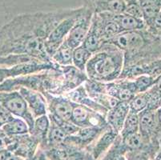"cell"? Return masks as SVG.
I'll return each mask as SVG.
<instances>
[{
    "label": "cell",
    "instance_id": "d6a6232c",
    "mask_svg": "<svg viewBox=\"0 0 161 160\" xmlns=\"http://www.w3.org/2000/svg\"><path fill=\"white\" fill-rule=\"evenodd\" d=\"M7 160H23L22 159L21 157L18 156V155H14V154H12V155H11V156L8 158V159Z\"/></svg>",
    "mask_w": 161,
    "mask_h": 160
},
{
    "label": "cell",
    "instance_id": "83f0119b",
    "mask_svg": "<svg viewBox=\"0 0 161 160\" xmlns=\"http://www.w3.org/2000/svg\"><path fill=\"white\" fill-rule=\"evenodd\" d=\"M11 137L7 135L5 132L0 128V150L7 149V146L11 143Z\"/></svg>",
    "mask_w": 161,
    "mask_h": 160
},
{
    "label": "cell",
    "instance_id": "ac0fdd59",
    "mask_svg": "<svg viewBox=\"0 0 161 160\" xmlns=\"http://www.w3.org/2000/svg\"><path fill=\"white\" fill-rule=\"evenodd\" d=\"M50 128V119L47 114L35 119L34 126L29 134L31 135L36 140L45 141L47 139L48 130Z\"/></svg>",
    "mask_w": 161,
    "mask_h": 160
},
{
    "label": "cell",
    "instance_id": "8fae6325",
    "mask_svg": "<svg viewBox=\"0 0 161 160\" xmlns=\"http://www.w3.org/2000/svg\"><path fill=\"white\" fill-rule=\"evenodd\" d=\"M84 6L94 13H124L125 9L124 0H83Z\"/></svg>",
    "mask_w": 161,
    "mask_h": 160
},
{
    "label": "cell",
    "instance_id": "cb8c5ba5",
    "mask_svg": "<svg viewBox=\"0 0 161 160\" xmlns=\"http://www.w3.org/2000/svg\"><path fill=\"white\" fill-rule=\"evenodd\" d=\"M130 111L134 113L142 112L148 107V95L147 91L135 95L132 99L128 102Z\"/></svg>",
    "mask_w": 161,
    "mask_h": 160
},
{
    "label": "cell",
    "instance_id": "484cf974",
    "mask_svg": "<svg viewBox=\"0 0 161 160\" xmlns=\"http://www.w3.org/2000/svg\"><path fill=\"white\" fill-rule=\"evenodd\" d=\"M123 143L127 150H131V151H135L138 150L143 145V139L142 136L139 132L133 133V134L129 135L126 137L122 138Z\"/></svg>",
    "mask_w": 161,
    "mask_h": 160
},
{
    "label": "cell",
    "instance_id": "6da1fadb",
    "mask_svg": "<svg viewBox=\"0 0 161 160\" xmlns=\"http://www.w3.org/2000/svg\"><path fill=\"white\" fill-rule=\"evenodd\" d=\"M51 32L47 12L17 15L0 29V56L27 55L53 63L45 49Z\"/></svg>",
    "mask_w": 161,
    "mask_h": 160
},
{
    "label": "cell",
    "instance_id": "3957f363",
    "mask_svg": "<svg viewBox=\"0 0 161 160\" xmlns=\"http://www.w3.org/2000/svg\"><path fill=\"white\" fill-rule=\"evenodd\" d=\"M149 33L143 30L123 31L105 43L115 45L124 54V67L143 61L145 47L150 41Z\"/></svg>",
    "mask_w": 161,
    "mask_h": 160
},
{
    "label": "cell",
    "instance_id": "8992f818",
    "mask_svg": "<svg viewBox=\"0 0 161 160\" xmlns=\"http://www.w3.org/2000/svg\"><path fill=\"white\" fill-rule=\"evenodd\" d=\"M71 122L79 127H96L105 128L108 127L105 115L96 112L86 106L75 103Z\"/></svg>",
    "mask_w": 161,
    "mask_h": 160
},
{
    "label": "cell",
    "instance_id": "4316f807",
    "mask_svg": "<svg viewBox=\"0 0 161 160\" xmlns=\"http://www.w3.org/2000/svg\"><path fill=\"white\" fill-rule=\"evenodd\" d=\"M14 115L10 111H7L2 104L0 103V128H2L8 122L13 119Z\"/></svg>",
    "mask_w": 161,
    "mask_h": 160
},
{
    "label": "cell",
    "instance_id": "52a82bcc",
    "mask_svg": "<svg viewBox=\"0 0 161 160\" xmlns=\"http://www.w3.org/2000/svg\"><path fill=\"white\" fill-rule=\"evenodd\" d=\"M92 16L93 12L90 9L83 6V12L78 18L77 21L75 22L64 40L73 50L83 44V40L90 29Z\"/></svg>",
    "mask_w": 161,
    "mask_h": 160
},
{
    "label": "cell",
    "instance_id": "e0dca14e",
    "mask_svg": "<svg viewBox=\"0 0 161 160\" xmlns=\"http://www.w3.org/2000/svg\"><path fill=\"white\" fill-rule=\"evenodd\" d=\"M103 42L99 35L97 27L92 19L90 29L87 32V35H86L85 39L83 40L82 46L84 47L92 54H94L100 49L101 47L103 46Z\"/></svg>",
    "mask_w": 161,
    "mask_h": 160
},
{
    "label": "cell",
    "instance_id": "9a60e30c",
    "mask_svg": "<svg viewBox=\"0 0 161 160\" xmlns=\"http://www.w3.org/2000/svg\"><path fill=\"white\" fill-rule=\"evenodd\" d=\"M119 133L115 131L112 128L108 126L104 130L102 131L100 135L98 136L96 143L95 144L93 151H92V156L95 159H97L99 157L108 151V148L112 146L114 141Z\"/></svg>",
    "mask_w": 161,
    "mask_h": 160
},
{
    "label": "cell",
    "instance_id": "5bb4252c",
    "mask_svg": "<svg viewBox=\"0 0 161 160\" xmlns=\"http://www.w3.org/2000/svg\"><path fill=\"white\" fill-rule=\"evenodd\" d=\"M129 111L128 102H119L107 112L105 119L108 125L115 131L119 133Z\"/></svg>",
    "mask_w": 161,
    "mask_h": 160
},
{
    "label": "cell",
    "instance_id": "7402d4cb",
    "mask_svg": "<svg viewBox=\"0 0 161 160\" xmlns=\"http://www.w3.org/2000/svg\"><path fill=\"white\" fill-rule=\"evenodd\" d=\"M67 135L59 126L55 124L53 122L50 121V128L47 134V142L50 146H58L64 143L67 139Z\"/></svg>",
    "mask_w": 161,
    "mask_h": 160
},
{
    "label": "cell",
    "instance_id": "277c9868",
    "mask_svg": "<svg viewBox=\"0 0 161 160\" xmlns=\"http://www.w3.org/2000/svg\"><path fill=\"white\" fill-rule=\"evenodd\" d=\"M0 103L14 117L23 119L27 123L30 133L33 128L35 118L31 113L25 99L18 91L8 92L0 91Z\"/></svg>",
    "mask_w": 161,
    "mask_h": 160
},
{
    "label": "cell",
    "instance_id": "e575fe53",
    "mask_svg": "<svg viewBox=\"0 0 161 160\" xmlns=\"http://www.w3.org/2000/svg\"><path fill=\"white\" fill-rule=\"evenodd\" d=\"M26 160H31V159H30V158H27V159H26Z\"/></svg>",
    "mask_w": 161,
    "mask_h": 160
},
{
    "label": "cell",
    "instance_id": "7a4b0ae2",
    "mask_svg": "<svg viewBox=\"0 0 161 160\" xmlns=\"http://www.w3.org/2000/svg\"><path fill=\"white\" fill-rule=\"evenodd\" d=\"M124 67V52L113 44L103 43L99 51L92 54L85 73L92 81L110 83L119 79Z\"/></svg>",
    "mask_w": 161,
    "mask_h": 160
},
{
    "label": "cell",
    "instance_id": "836d02e7",
    "mask_svg": "<svg viewBox=\"0 0 161 160\" xmlns=\"http://www.w3.org/2000/svg\"><path fill=\"white\" fill-rule=\"evenodd\" d=\"M118 160H126V158H125V157H124V156H123V155H122V156H121L120 158H119Z\"/></svg>",
    "mask_w": 161,
    "mask_h": 160
},
{
    "label": "cell",
    "instance_id": "4fadbf2b",
    "mask_svg": "<svg viewBox=\"0 0 161 160\" xmlns=\"http://www.w3.org/2000/svg\"><path fill=\"white\" fill-rule=\"evenodd\" d=\"M64 96L71 100V102H75V103L86 106L88 108L94 110L96 112L100 113L103 115H106L107 112H108V110L106 108L98 104L97 102H95L93 99H92L88 96L83 84L80 85V86L71 91L64 94Z\"/></svg>",
    "mask_w": 161,
    "mask_h": 160
},
{
    "label": "cell",
    "instance_id": "30bf717a",
    "mask_svg": "<svg viewBox=\"0 0 161 160\" xmlns=\"http://www.w3.org/2000/svg\"><path fill=\"white\" fill-rule=\"evenodd\" d=\"M27 102L31 113L35 119L47 114V104L41 92L29 88L20 87L18 91Z\"/></svg>",
    "mask_w": 161,
    "mask_h": 160
},
{
    "label": "cell",
    "instance_id": "1f68e13d",
    "mask_svg": "<svg viewBox=\"0 0 161 160\" xmlns=\"http://www.w3.org/2000/svg\"><path fill=\"white\" fill-rule=\"evenodd\" d=\"M156 116H157L159 127V128H161V107L156 110Z\"/></svg>",
    "mask_w": 161,
    "mask_h": 160
},
{
    "label": "cell",
    "instance_id": "d6986e66",
    "mask_svg": "<svg viewBox=\"0 0 161 160\" xmlns=\"http://www.w3.org/2000/svg\"><path fill=\"white\" fill-rule=\"evenodd\" d=\"M72 48L64 41L52 56V61L60 67L72 65Z\"/></svg>",
    "mask_w": 161,
    "mask_h": 160
},
{
    "label": "cell",
    "instance_id": "5b68a950",
    "mask_svg": "<svg viewBox=\"0 0 161 160\" xmlns=\"http://www.w3.org/2000/svg\"><path fill=\"white\" fill-rule=\"evenodd\" d=\"M83 11V7L78 8L75 14L66 18L58 26L51 32L47 39L45 41V49L48 56L52 58V56L58 47L63 43L67 35L70 32L72 26L77 21L78 18Z\"/></svg>",
    "mask_w": 161,
    "mask_h": 160
},
{
    "label": "cell",
    "instance_id": "d4e9b609",
    "mask_svg": "<svg viewBox=\"0 0 161 160\" xmlns=\"http://www.w3.org/2000/svg\"><path fill=\"white\" fill-rule=\"evenodd\" d=\"M156 79L147 74H141L133 79L136 94L143 93L151 89L154 85Z\"/></svg>",
    "mask_w": 161,
    "mask_h": 160
},
{
    "label": "cell",
    "instance_id": "4dcf8cb0",
    "mask_svg": "<svg viewBox=\"0 0 161 160\" xmlns=\"http://www.w3.org/2000/svg\"><path fill=\"white\" fill-rule=\"evenodd\" d=\"M48 157H49L50 160H62L56 155V154L55 153V152H54L53 150H52V152H51V153L49 154Z\"/></svg>",
    "mask_w": 161,
    "mask_h": 160
},
{
    "label": "cell",
    "instance_id": "f1b7e54d",
    "mask_svg": "<svg viewBox=\"0 0 161 160\" xmlns=\"http://www.w3.org/2000/svg\"><path fill=\"white\" fill-rule=\"evenodd\" d=\"M11 155L12 153L7 149L0 150V160H7Z\"/></svg>",
    "mask_w": 161,
    "mask_h": 160
},
{
    "label": "cell",
    "instance_id": "ba28073f",
    "mask_svg": "<svg viewBox=\"0 0 161 160\" xmlns=\"http://www.w3.org/2000/svg\"><path fill=\"white\" fill-rule=\"evenodd\" d=\"M47 104V114H51L64 121H71L75 102L64 95H54L48 92L42 93Z\"/></svg>",
    "mask_w": 161,
    "mask_h": 160
},
{
    "label": "cell",
    "instance_id": "7c38bea8",
    "mask_svg": "<svg viewBox=\"0 0 161 160\" xmlns=\"http://www.w3.org/2000/svg\"><path fill=\"white\" fill-rule=\"evenodd\" d=\"M159 128L156 111L147 108L139 113V133L143 140L150 138Z\"/></svg>",
    "mask_w": 161,
    "mask_h": 160
},
{
    "label": "cell",
    "instance_id": "2e32d148",
    "mask_svg": "<svg viewBox=\"0 0 161 160\" xmlns=\"http://www.w3.org/2000/svg\"><path fill=\"white\" fill-rule=\"evenodd\" d=\"M112 16L119 26L120 27L122 31H131V30H143L147 28L144 20L137 19L129 14L120 13V14H112Z\"/></svg>",
    "mask_w": 161,
    "mask_h": 160
},
{
    "label": "cell",
    "instance_id": "603a6c76",
    "mask_svg": "<svg viewBox=\"0 0 161 160\" xmlns=\"http://www.w3.org/2000/svg\"><path fill=\"white\" fill-rule=\"evenodd\" d=\"M136 132H139V114L129 111L119 134L121 137L124 138Z\"/></svg>",
    "mask_w": 161,
    "mask_h": 160
},
{
    "label": "cell",
    "instance_id": "44dd1931",
    "mask_svg": "<svg viewBox=\"0 0 161 160\" xmlns=\"http://www.w3.org/2000/svg\"><path fill=\"white\" fill-rule=\"evenodd\" d=\"M92 56V53L81 45L73 50L72 65L82 71H85L86 65Z\"/></svg>",
    "mask_w": 161,
    "mask_h": 160
},
{
    "label": "cell",
    "instance_id": "ffe728a7",
    "mask_svg": "<svg viewBox=\"0 0 161 160\" xmlns=\"http://www.w3.org/2000/svg\"><path fill=\"white\" fill-rule=\"evenodd\" d=\"M6 135L10 137L29 134V127L27 123L21 118L14 117L2 127Z\"/></svg>",
    "mask_w": 161,
    "mask_h": 160
},
{
    "label": "cell",
    "instance_id": "9c48e42d",
    "mask_svg": "<svg viewBox=\"0 0 161 160\" xmlns=\"http://www.w3.org/2000/svg\"><path fill=\"white\" fill-rule=\"evenodd\" d=\"M104 88L110 96L119 102H128L136 95L133 79H116L104 83Z\"/></svg>",
    "mask_w": 161,
    "mask_h": 160
},
{
    "label": "cell",
    "instance_id": "f546056e",
    "mask_svg": "<svg viewBox=\"0 0 161 160\" xmlns=\"http://www.w3.org/2000/svg\"><path fill=\"white\" fill-rule=\"evenodd\" d=\"M152 88H154L155 90L161 93V74L156 79V81H155V83Z\"/></svg>",
    "mask_w": 161,
    "mask_h": 160
}]
</instances>
